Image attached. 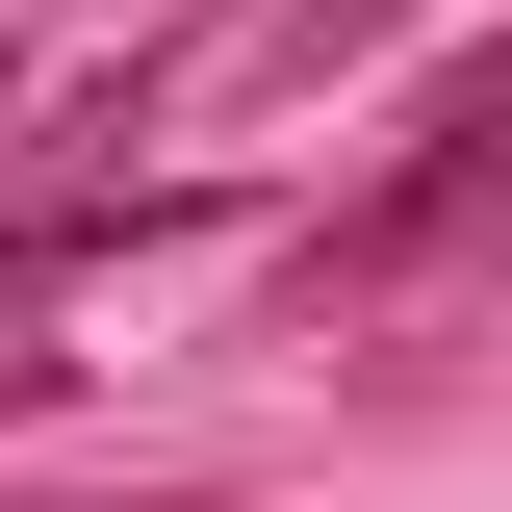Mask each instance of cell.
<instances>
[{
	"instance_id": "cell-1",
	"label": "cell",
	"mask_w": 512,
	"mask_h": 512,
	"mask_svg": "<svg viewBox=\"0 0 512 512\" xmlns=\"http://www.w3.org/2000/svg\"><path fill=\"white\" fill-rule=\"evenodd\" d=\"M154 231H256V205H231V180H77V205H0V410H52V359H26L52 282H77V256H154Z\"/></svg>"
},
{
	"instance_id": "cell-2",
	"label": "cell",
	"mask_w": 512,
	"mask_h": 512,
	"mask_svg": "<svg viewBox=\"0 0 512 512\" xmlns=\"http://www.w3.org/2000/svg\"><path fill=\"white\" fill-rule=\"evenodd\" d=\"M384 26H436V0H256V77L308 103V77H333V52H384Z\"/></svg>"
},
{
	"instance_id": "cell-3",
	"label": "cell",
	"mask_w": 512,
	"mask_h": 512,
	"mask_svg": "<svg viewBox=\"0 0 512 512\" xmlns=\"http://www.w3.org/2000/svg\"><path fill=\"white\" fill-rule=\"evenodd\" d=\"M26 512H205L180 461H103V487H26Z\"/></svg>"
},
{
	"instance_id": "cell-4",
	"label": "cell",
	"mask_w": 512,
	"mask_h": 512,
	"mask_svg": "<svg viewBox=\"0 0 512 512\" xmlns=\"http://www.w3.org/2000/svg\"><path fill=\"white\" fill-rule=\"evenodd\" d=\"M461 282H512V205H487V231H461Z\"/></svg>"
},
{
	"instance_id": "cell-5",
	"label": "cell",
	"mask_w": 512,
	"mask_h": 512,
	"mask_svg": "<svg viewBox=\"0 0 512 512\" xmlns=\"http://www.w3.org/2000/svg\"><path fill=\"white\" fill-rule=\"evenodd\" d=\"M0 128H26V77H0Z\"/></svg>"
}]
</instances>
